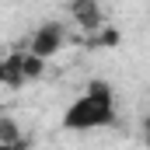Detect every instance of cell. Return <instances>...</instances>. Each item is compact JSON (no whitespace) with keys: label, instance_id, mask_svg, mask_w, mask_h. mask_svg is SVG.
Instances as JSON below:
<instances>
[{"label":"cell","instance_id":"obj_1","mask_svg":"<svg viewBox=\"0 0 150 150\" xmlns=\"http://www.w3.org/2000/svg\"><path fill=\"white\" fill-rule=\"evenodd\" d=\"M115 122V105H101L87 94H80L74 105L63 112L67 129H98V126H112Z\"/></svg>","mask_w":150,"mask_h":150},{"label":"cell","instance_id":"obj_2","mask_svg":"<svg viewBox=\"0 0 150 150\" xmlns=\"http://www.w3.org/2000/svg\"><path fill=\"white\" fill-rule=\"evenodd\" d=\"M63 42H67V28H63L59 21H49V25H42L35 35H32L28 49H32L35 56H42V59H49V56H56V52L63 49Z\"/></svg>","mask_w":150,"mask_h":150},{"label":"cell","instance_id":"obj_3","mask_svg":"<svg viewBox=\"0 0 150 150\" xmlns=\"http://www.w3.org/2000/svg\"><path fill=\"white\" fill-rule=\"evenodd\" d=\"M67 11H70V18L77 21V28L84 32V35H91L94 28H101V21H105V14H101V4L98 0H70L67 4Z\"/></svg>","mask_w":150,"mask_h":150},{"label":"cell","instance_id":"obj_4","mask_svg":"<svg viewBox=\"0 0 150 150\" xmlns=\"http://www.w3.org/2000/svg\"><path fill=\"white\" fill-rule=\"evenodd\" d=\"M21 147H28V136H21L11 115H0V150H21Z\"/></svg>","mask_w":150,"mask_h":150},{"label":"cell","instance_id":"obj_5","mask_svg":"<svg viewBox=\"0 0 150 150\" xmlns=\"http://www.w3.org/2000/svg\"><path fill=\"white\" fill-rule=\"evenodd\" d=\"M0 84L4 87H21L25 74H21V52H11L0 59Z\"/></svg>","mask_w":150,"mask_h":150},{"label":"cell","instance_id":"obj_6","mask_svg":"<svg viewBox=\"0 0 150 150\" xmlns=\"http://www.w3.org/2000/svg\"><path fill=\"white\" fill-rule=\"evenodd\" d=\"M119 38H122L119 28H105V25H101V28H94L91 35L84 38V45H87V49H115Z\"/></svg>","mask_w":150,"mask_h":150},{"label":"cell","instance_id":"obj_7","mask_svg":"<svg viewBox=\"0 0 150 150\" xmlns=\"http://www.w3.org/2000/svg\"><path fill=\"white\" fill-rule=\"evenodd\" d=\"M21 74H25V80H38V77L45 74V59L35 56L32 49H28V52H21Z\"/></svg>","mask_w":150,"mask_h":150},{"label":"cell","instance_id":"obj_8","mask_svg":"<svg viewBox=\"0 0 150 150\" xmlns=\"http://www.w3.org/2000/svg\"><path fill=\"white\" fill-rule=\"evenodd\" d=\"M84 94L87 98H94V101H101V105H115V98H112V84L108 80H87V87H84Z\"/></svg>","mask_w":150,"mask_h":150}]
</instances>
